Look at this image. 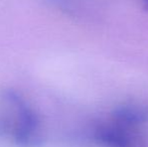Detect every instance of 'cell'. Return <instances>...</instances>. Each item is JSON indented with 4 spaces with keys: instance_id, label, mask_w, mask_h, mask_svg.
<instances>
[{
    "instance_id": "obj_1",
    "label": "cell",
    "mask_w": 148,
    "mask_h": 147,
    "mask_svg": "<svg viewBox=\"0 0 148 147\" xmlns=\"http://www.w3.org/2000/svg\"><path fill=\"white\" fill-rule=\"evenodd\" d=\"M5 117L2 129L16 147H40L45 142L42 118L35 106L17 90H6L2 96Z\"/></svg>"
}]
</instances>
